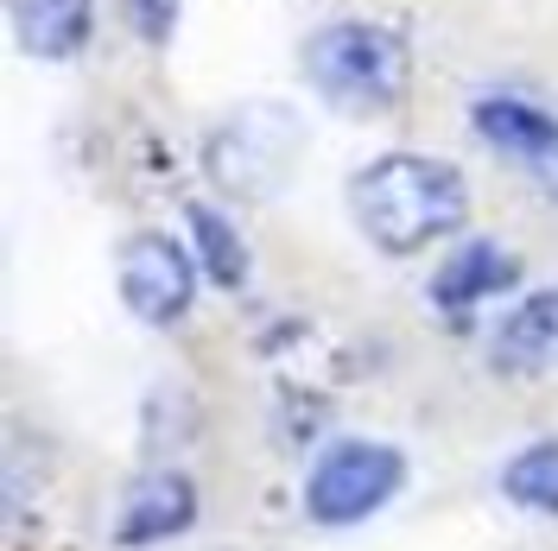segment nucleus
Here are the masks:
<instances>
[{
    "label": "nucleus",
    "mask_w": 558,
    "mask_h": 551,
    "mask_svg": "<svg viewBox=\"0 0 558 551\" xmlns=\"http://www.w3.org/2000/svg\"><path fill=\"white\" fill-rule=\"evenodd\" d=\"M407 488V456L381 438H337L305 469V514L317 526H362Z\"/></svg>",
    "instance_id": "4"
},
{
    "label": "nucleus",
    "mask_w": 558,
    "mask_h": 551,
    "mask_svg": "<svg viewBox=\"0 0 558 551\" xmlns=\"http://www.w3.org/2000/svg\"><path fill=\"white\" fill-rule=\"evenodd\" d=\"M96 26V7L89 0H13V38L26 45V58L45 64H70Z\"/></svg>",
    "instance_id": "10"
},
{
    "label": "nucleus",
    "mask_w": 558,
    "mask_h": 551,
    "mask_svg": "<svg viewBox=\"0 0 558 551\" xmlns=\"http://www.w3.org/2000/svg\"><path fill=\"white\" fill-rule=\"evenodd\" d=\"M197 526V482L178 476V469H153L121 494V514H114V546L140 551V546H166L178 532Z\"/></svg>",
    "instance_id": "8"
},
{
    "label": "nucleus",
    "mask_w": 558,
    "mask_h": 551,
    "mask_svg": "<svg viewBox=\"0 0 558 551\" xmlns=\"http://www.w3.org/2000/svg\"><path fill=\"white\" fill-rule=\"evenodd\" d=\"M501 494L526 514H558V444H526L501 469Z\"/></svg>",
    "instance_id": "12"
},
{
    "label": "nucleus",
    "mask_w": 558,
    "mask_h": 551,
    "mask_svg": "<svg viewBox=\"0 0 558 551\" xmlns=\"http://www.w3.org/2000/svg\"><path fill=\"white\" fill-rule=\"evenodd\" d=\"M128 20H134V33L146 45H166L178 26V0H128Z\"/></svg>",
    "instance_id": "13"
},
{
    "label": "nucleus",
    "mask_w": 558,
    "mask_h": 551,
    "mask_svg": "<svg viewBox=\"0 0 558 551\" xmlns=\"http://www.w3.org/2000/svg\"><path fill=\"white\" fill-rule=\"evenodd\" d=\"M521 285V260L508 254V247L495 242H463L451 247V260L432 273V310L445 317V323H470L488 298H501V292H514Z\"/></svg>",
    "instance_id": "7"
},
{
    "label": "nucleus",
    "mask_w": 558,
    "mask_h": 551,
    "mask_svg": "<svg viewBox=\"0 0 558 551\" xmlns=\"http://www.w3.org/2000/svg\"><path fill=\"white\" fill-rule=\"evenodd\" d=\"M305 83L343 114H387L413 83V51L393 26L375 20H330L299 51Z\"/></svg>",
    "instance_id": "2"
},
{
    "label": "nucleus",
    "mask_w": 558,
    "mask_h": 551,
    "mask_svg": "<svg viewBox=\"0 0 558 551\" xmlns=\"http://www.w3.org/2000/svg\"><path fill=\"white\" fill-rule=\"evenodd\" d=\"M349 216L381 254H418L470 216V184L457 166L425 152H387L349 177Z\"/></svg>",
    "instance_id": "1"
},
{
    "label": "nucleus",
    "mask_w": 558,
    "mask_h": 551,
    "mask_svg": "<svg viewBox=\"0 0 558 551\" xmlns=\"http://www.w3.org/2000/svg\"><path fill=\"white\" fill-rule=\"evenodd\" d=\"M197 254H184L172 235H128L121 260H114V285H121V305L134 310L140 323L166 330L178 323L191 298H197Z\"/></svg>",
    "instance_id": "5"
},
{
    "label": "nucleus",
    "mask_w": 558,
    "mask_h": 551,
    "mask_svg": "<svg viewBox=\"0 0 558 551\" xmlns=\"http://www.w3.org/2000/svg\"><path fill=\"white\" fill-rule=\"evenodd\" d=\"M470 127L488 152H501L508 166H521L558 191V114H546L539 102H521V96H483L470 108Z\"/></svg>",
    "instance_id": "6"
},
{
    "label": "nucleus",
    "mask_w": 558,
    "mask_h": 551,
    "mask_svg": "<svg viewBox=\"0 0 558 551\" xmlns=\"http://www.w3.org/2000/svg\"><path fill=\"white\" fill-rule=\"evenodd\" d=\"M184 222H191L197 267H204L222 292H242V285H247V242L235 235V222H229L222 209H209V204H191V209H184Z\"/></svg>",
    "instance_id": "11"
},
{
    "label": "nucleus",
    "mask_w": 558,
    "mask_h": 551,
    "mask_svg": "<svg viewBox=\"0 0 558 551\" xmlns=\"http://www.w3.org/2000/svg\"><path fill=\"white\" fill-rule=\"evenodd\" d=\"M299 146H305V121L286 102H247L235 108L204 146V172L222 197L235 204H267L279 184L299 166Z\"/></svg>",
    "instance_id": "3"
},
{
    "label": "nucleus",
    "mask_w": 558,
    "mask_h": 551,
    "mask_svg": "<svg viewBox=\"0 0 558 551\" xmlns=\"http://www.w3.org/2000/svg\"><path fill=\"white\" fill-rule=\"evenodd\" d=\"M495 368L508 375H558V285L526 292L495 330Z\"/></svg>",
    "instance_id": "9"
}]
</instances>
